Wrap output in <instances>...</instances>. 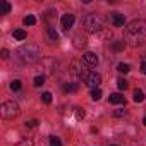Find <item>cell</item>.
<instances>
[{
	"instance_id": "7",
	"label": "cell",
	"mask_w": 146,
	"mask_h": 146,
	"mask_svg": "<svg viewBox=\"0 0 146 146\" xmlns=\"http://www.w3.org/2000/svg\"><path fill=\"white\" fill-rule=\"evenodd\" d=\"M83 60L86 62V65H88V67H95V65L98 64V57H96L93 52H86V53L83 55Z\"/></svg>"
},
{
	"instance_id": "22",
	"label": "cell",
	"mask_w": 146,
	"mask_h": 146,
	"mask_svg": "<svg viewBox=\"0 0 146 146\" xmlns=\"http://www.w3.org/2000/svg\"><path fill=\"white\" fill-rule=\"evenodd\" d=\"M76 119H78V120L84 119V110H83V108H76Z\"/></svg>"
},
{
	"instance_id": "2",
	"label": "cell",
	"mask_w": 146,
	"mask_h": 146,
	"mask_svg": "<svg viewBox=\"0 0 146 146\" xmlns=\"http://www.w3.org/2000/svg\"><path fill=\"white\" fill-rule=\"evenodd\" d=\"M16 57H17L19 62H23V64H33V62H36V60L40 58V48H38L36 45H31V43L23 45L21 48H17Z\"/></svg>"
},
{
	"instance_id": "17",
	"label": "cell",
	"mask_w": 146,
	"mask_h": 146,
	"mask_svg": "<svg viewBox=\"0 0 146 146\" xmlns=\"http://www.w3.org/2000/svg\"><path fill=\"white\" fill-rule=\"evenodd\" d=\"M131 70V67H129V64H119V72H122V74H127V72Z\"/></svg>"
},
{
	"instance_id": "13",
	"label": "cell",
	"mask_w": 146,
	"mask_h": 146,
	"mask_svg": "<svg viewBox=\"0 0 146 146\" xmlns=\"http://www.w3.org/2000/svg\"><path fill=\"white\" fill-rule=\"evenodd\" d=\"M100 98H102V90H100V88L91 90V100H93V102H98Z\"/></svg>"
},
{
	"instance_id": "20",
	"label": "cell",
	"mask_w": 146,
	"mask_h": 146,
	"mask_svg": "<svg viewBox=\"0 0 146 146\" xmlns=\"http://www.w3.org/2000/svg\"><path fill=\"white\" fill-rule=\"evenodd\" d=\"M11 11V4H7V2H4L2 5H0V14H7Z\"/></svg>"
},
{
	"instance_id": "21",
	"label": "cell",
	"mask_w": 146,
	"mask_h": 146,
	"mask_svg": "<svg viewBox=\"0 0 146 146\" xmlns=\"http://www.w3.org/2000/svg\"><path fill=\"white\" fill-rule=\"evenodd\" d=\"M124 115H127V110H124V108L113 110V117H124Z\"/></svg>"
},
{
	"instance_id": "28",
	"label": "cell",
	"mask_w": 146,
	"mask_h": 146,
	"mask_svg": "<svg viewBox=\"0 0 146 146\" xmlns=\"http://www.w3.org/2000/svg\"><path fill=\"white\" fill-rule=\"evenodd\" d=\"M141 72H143V74L146 76V60H144V62L141 64Z\"/></svg>"
},
{
	"instance_id": "4",
	"label": "cell",
	"mask_w": 146,
	"mask_h": 146,
	"mask_svg": "<svg viewBox=\"0 0 146 146\" xmlns=\"http://www.w3.org/2000/svg\"><path fill=\"white\" fill-rule=\"evenodd\" d=\"M19 113H21V110H19V105L16 102H4L2 107H0L2 119H16Z\"/></svg>"
},
{
	"instance_id": "14",
	"label": "cell",
	"mask_w": 146,
	"mask_h": 146,
	"mask_svg": "<svg viewBox=\"0 0 146 146\" xmlns=\"http://www.w3.org/2000/svg\"><path fill=\"white\" fill-rule=\"evenodd\" d=\"M33 84H35V88L43 86V84H45V76H36V78H35V81H33Z\"/></svg>"
},
{
	"instance_id": "9",
	"label": "cell",
	"mask_w": 146,
	"mask_h": 146,
	"mask_svg": "<svg viewBox=\"0 0 146 146\" xmlns=\"http://www.w3.org/2000/svg\"><path fill=\"white\" fill-rule=\"evenodd\" d=\"M108 102L113 103V105H122V103H125V100H124V96H122L120 93H113V95H110V96H108Z\"/></svg>"
},
{
	"instance_id": "24",
	"label": "cell",
	"mask_w": 146,
	"mask_h": 146,
	"mask_svg": "<svg viewBox=\"0 0 146 146\" xmlns=\"http://www.w3.org/2000/svg\"><path fill=\"white\" fill-rule=\"evenodd\" d=\"M122 48H124V41H115V43H113V50H115V52H119V50H122Z\"/></svg>"
},
{
	"instance_id": "16",
	"label": "cell",
	"mask_w": 146,
	"mask_h": 146,
	"mask_svg": "<svg viewBox=\"0 0 146 146\" xmlns=\"http://www.w3.org/2000/svg\"><path fill=\"white\" fill-rule=\"evenodd\" d=\"M41 100H43V103H46V105L52 103V93H50V91H45V93L41 95Z\"/></svg>"
},
{
	"instance_id": "18",
	"label": "cell",
	"mask_w": 146,
	"mask_h": 146,
	"mask_svg": "<svg viewBox=\"0 0 146 146\" xmlns=\"http://www.w3.org/2000/svg\"><path fill=\"white\" fill-rule=\"evenodd\" d=\"M48 36H50L53 41H57V40H58V33L55 31V28H48Z\"/></svg>"
},
{
	"instance_id": "8",
	"label": "cell",
	"mask_w": 146,
	"mask_h": 146,
	"mask_svg": "<svg viewBox=\"0 0 146 146\" xmlns=\"http://www.w3.org/2000/svg\"><path fill=\"white\" fill-rule=\"evenodd\" d=\"M112 23H113V26H115V28H122V26H124V23H125L124 14L113 12V14H112Z\"/></svg>"
},
{
	"instance_id": "12",
	"label": "cell",
	"mask_w": 146,
	"mask_h": 146,
	"mask_svg": "<svg viewBox=\"0 0 146 146\" xmlns=\"http://www.w3.org/2000/svg\"><path fill=\"white\" fill-rule=\"evenodd\" d=\"M23 23H24V26H35L36 24V17L35 16H26Z\"/></svg>"
},
{
	"instance_id": "29",
	"label": "cell",
	"mask_w": 146,
	"mask_h": 146,
	"mask_svg": "<svg viewBox=\"0 0 146 146\" xmlns=\"http://www.w3.org/2000/svg\"><path fill=\"white\" fill-rule=\"evenodd\" d=\"M2 58H9V50H2Z\"/></svg>"
},
{
	"instance_id": "6",
	"label": "cell",
	"mask_w": 146,
	"mask_h": 146,
	"mask_svg": "<svg viewBox=\"0 0 146 146\" xmlns=\"http://www.w3.org/2000/svg\"><path fill=\"white\" fill-rule=\"evenodd\" d=\"M74 21H76L74 14H64V17H62V28H64V31H69L72 26H74Z\"/></svg>"
},
{
	"instance_id": "15",
	"label": "cell",
	"mask_w": 146,
	"mask_h": 146,
	"mask_svg": "<svg viewBox=\"0 0 146 146\" xmlns=\"http://www.w3.org/2000/svg\"><path fill=\"white\" fill-rule=\"evenodd\" d=\"M117 86H119V90H125V88L129 86V83H127L124 78H119V79H117Z\"/></svg>"
},
{
	"instance_id": "11",
	"label": "cell",
	"mask_w": 146,
	"mask_h": 146,
	"mask_svg": "<svg viewBox=\"0 0 146 146\" xmlns=\"http://www.w3.org/2000/svg\"><path fill=\"white\" fill-rule=\"evenodd\" d=\"M26 36H28V35H26V31H24V29H16V31H14V38H16V40H19V41L26 40Z\"/></svg>"
},
{
	"instance_id": "19",
	"label": "cell",
	"mask_w": 146,
	"mask_h": 146,
	"mask_svg": "<svg viewBox=\"0 0 146 146\" xmlns=\"http://www.w3.org/2000/svg\"><path fill=\"white\" fill-rule=\"evenodd\" d=\"M11 90H12V91H17V90H21V81H19V79H14V81L11 83Z\"/></svg>"
},
{
	"instance_id": "30",
	"label": "cell",
	"mask_w": 146,
	"mask_h": 146,
	"mask_svg": "<svg viewBox=\"0 0 146 146\" xmlns=\"http://www.w3.org/2000/svg\"><path fill=\"white\" fill-rule=\"evenodd\" d=\"M143 124H144V125H146V117H144V119H143Z\"/></svg>"
},
{
	"instance_id": "3",
	"label": "cell",
	"mask_w": 146,
	"mask_h": 146,
	"mask_svg": "<svg viewBox=\"0 0 146 146\" xmlns=\"http://www.w3.org/2000/svg\"><path fill=\"white\" fill-rule=\"evenodd\" d=\"M83 29L86 33H98L103 29V17L98 14H88L83 19Z\"/></svg>"
},
{
	"instance_id": "26",
	"label": "cell",
	"mask_w": 146,
	"mask_h": 146,
	"mask_svg": "<svg viewBox=\"0 0 146 146\" xmlns=\"http://www.w3.org/2000/svg\"><path fill=\"white\" fill-rule=\"evenodd\" d=\"M17 146H33V141H31V139H23Z\"/></svg>"
},
{
	"instance_id": "5",
	"label": "cell",
	"mask_w": 146,
	"mask_h": 146,
	"mask_svg": "<svg viewBox=\"0 0 146 146\" xmlns=\"http://www.w3.org/2000/svg\"><path fill=\"white\" fill-rule=\"evenodd\" d=\"M81 79H83V83H84L86 86H90V88H93V90H96V88L102 84V76L96 74V72H93V70H90V69L83 70Z\"/></svg>"
},
{
	"instance_id": "10",
	"label": "cell",
	"mask_w": 146,
	"mask_h": 146,
	"mask_svg": "<svg viewBox=\"0 0 146 146\" xmlns=\"http://www.w3.org/2000/svg\"><path fill=\"white\" fill-rule=\"evenodd\" d=\"M132 100H134L136 103H141V102H144V93H143V90H136V91H134V96H132Z\"/></svg>"
},
{
	"instance_id": "1",
	"label": "cell",
	"mask_w": 146,
	"mask_h": 146,
	"mask_svg": "<svg viewBox=\"0 0 146 146\" xmlns=\"http://www.w3.org/2000/svg\"><path fill=\"white\" fill-rule=\"evenodd\" d=\"M125 38L132 46L143 45L146 41V21H143V19L131 21L125 28Z\"/></svg>"
},
{
	"instance_id": "23",
	"label": "cell",
	"mask_w": 146,
	"mask_h": 146,
	"mask_svg": "<svg viewBox=\"0 0 146 146\" xmlns=\"http://www.w3.org/2000/svg\"><path fill=\"white\" fill-rule=\"evenodd\" d=\"M50 146H62L58 137H50Z\"/></svg>"
},
{
	"instance_id": "25",
	"label": "cell",
	"mask_w": 146,
	"mask_h": 146,
	"mask_svg": "<svg viewBox=\"0 0 146 146\" xmlns=\"http://www.w3.org/2000/svg\"><path fill=\"white\" fill-rule=\"evenodd\" d=\"M65 91H78V84H65Z\"/></svg>"
},
{
	"instance_id": "31",
	"label": "cell",
	"mask_w": 146,
	"mask_h": 146,
	"mask_svg": "<svg viewBox=\"0 0 146 146\" xmlns=\"http://www.w3.org/2000/svg\"><path fill=\"white\" fill-rule=\"evenodd\" d=\"M110 146H117V144H110Z\"/></svg>"
},
{
	"instance_id": "27",
	"label": "cell",
	"mask_w": 146,
	"mask_h": 146,
	"mask_svg": "<svg viewBox=\"0 0 146 146\" xmlns=\"http://www.w3.org/2000/svg\"><path fill=\"white\" fill-rule=\"evenodd\" d=\"M38 125V120H28L26 122V127H36Z\"/></svg>"
}]
</instances>
